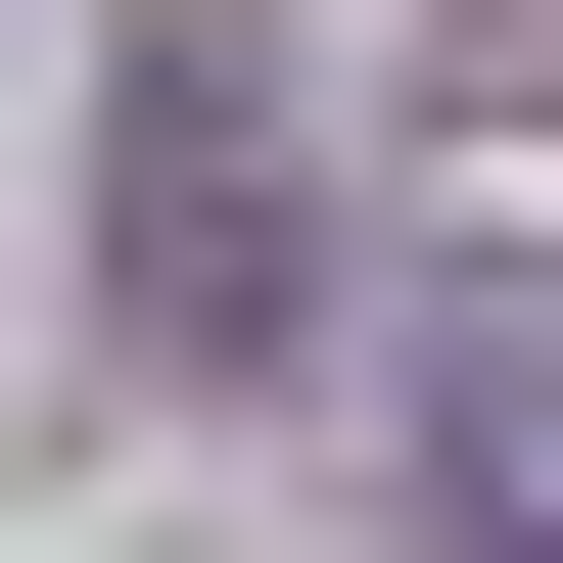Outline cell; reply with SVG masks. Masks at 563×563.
Instances as JSON below:
<instances>
[{
    "label": "cell",
    "instance_id": "cell-1",
    "mask_svg": "<svg viewBox=\"0 0 563 563\" xmlns=\"http://www.w3.org/2000/svg\"><path fill=\"white\" fill-rule=\"evenodd\" d=\"M329 422H376V517H422V563H563V282H422Z\"/></svg>",
    "mask_w": 563,
    "mask_h": 563
},
{
    "label": "cell",
    "instance_id": "cell-2",
    "mask_svg": "<svg viewBox=\"0 0 563 563\" xmlns=\"http://www.w3.org/2000/svg\"><path fill=\"white\" fill-rule=\"evenodd\" d=\"M141 376H282V95L141 47Z\"/></svg>",
    "mask_w": 563,
    "mask_h": 563
}]
</instances>
